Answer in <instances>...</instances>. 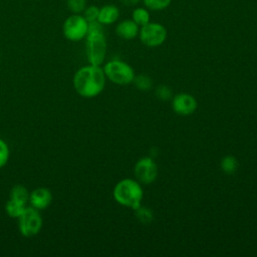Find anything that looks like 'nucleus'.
<instances>
[{
  "label": "nucleus",
  "mask_w": 257,
  "mask_h": 257,
  "mask_svg": "<svg viewBox=\"0 0 257 257\" xmlns=\"http://www.w3.org/2000/svg\"><path fill=\"white\" fill-rule=\"evenodd\" d=\"M85 38L86 56L89 64L100 65L106 53V40L102 24L97 20L88 22V31Z\"/></svg>",
  "instance_id": "obj_2"
},
{
  "label": "nucleus",
  "mask_w": 257,
  "mask_h": 257,
  "mask_svg": "<svg viewBox=\"0 0 257 257\" xmlns=\"http://www.w3.org/2000/svg\"><path fill=\"white\" fill-rule=\"evenodd\" d=\"M119 16V11L118 8L114 5H104L99 9L98 12V17L97 21L101 23L102 25H107V24H112L117 20Z\"/></svg>",
  "instance_id": "obj_12"
},
{
  "label": "nucleus",
  "mask_w": 257,
  "mask_h": 257,
  "mask_svg": "<svg viewBox=\"0 0 257 257\" xmlns=\"http://www.w3.org/2000/svg\"><path fill=\"white\" fill-rule=\"evenodd\" d=\"M98 12H99L98 7H96L94 5H90L88 7H85V9L83 10V16L88 22L95 21V20H97Z\"/></svg>",
  "instance_id": "obj_22"
},
{
  "label": "nucleus",
  "mask_w": 257,
  "mask_h": 257,
  "mask_svg": "<svg viewBox=\"0 0 257 257\" xmlns=\"http://www.w3.org/2000/svg\"><path fill=\"white\" fill-rule=\"evenodd\" d=\"M105 75L100 65L89 64L79 68L73 76L76 92L85 98L97 96L104 88Z\"/></svg>",
  "instance_id": "obj_1"
},
{
  "label": "nucleus",
  "mask_w": 257,
  "mask_h": 257,
  "mask_svg": "<svg viewBox=\"0 0 257 257\" xmlns=\"http://www.w3.org/2000/svg\"><path fill=\"white\" fill-rule=\"evenodd\" d=\"M147 8L151 10H163L167 8L172 0H143Z\"/></svg>",
  "instance_id": "obj_20"
},
{
  "label": "nucleus",
  "mask_w": 257,
  "mask_h": 257,
  "mask_svg": "<svg viewBox=\"0 0 257 257\" xmlns=\"http://www.w3.org/2000/svg\"><path fill=\"white\" fill-rule=\"evenodd\" d=\"M42 217L39 210L31 207L25 208L24 212L18 218V227L22 236L33 237L37 235L42 228Z\"/></svg>",
  "instance_id": "obj_6"
},
{
  "label": "nucleus",
  "mask_w": 257,
  "mask_h": 257,
  "mask_svg": "<svg viewBox=\"0 0 257 257\" xmlns=\"http://www.w3.org/2000/svg\"><path fill=\"white\" fill-rule=\"evenodd\" d=\"M172 107L177 114L190 115L198 107L196 98L189 93L176 94L172 100Z\"/></svg>",
  "instance_id": "obj_9"
},
{
  "label": "nucleus",
  "mask_w": 257,
  "mask_h": 257,
  "mask_svg": "<svg viewBox=\"0 0 257 257\" xmlns=\"http://www.w3.org/2000/svg\"><path fill=\"white\" fill-rule=\"evenodd\" d=\"M52 202V194L47 188H36L29 195V203L37 210L46 209Z\"/></svg>",
  "instance_id": "obj_10"
},
{
  "label": "nucleus",
  "mask_w": 257,
  "mask_h": 257,
  "mask_svg": "<svg viewBox=\"0 0 257 257\" xmlns=\"http://www.w3.org/2000/svg\"><path fill=\"white\" fill-rule=\"evenodd\" d=\"M30 193L28 190L22 185H15L10 192V199L18 201L20 203L26 204L29 201Z\"/></svg>",
  "instance_id": "obj_14"
},
{
  "label": "nucleus",
  "mask_w": 257,
  "mask_h": 257,
  "mask_svg": "<svg viewBox=\"0 0 257 257\" xmlns=\"http://www.w3.org/2000/svg\"><path fill=\"white\" fill-rule=\"evenodd\" d=\"M66 4L71 13L80 14L86 7V0H66Z\"/></svg>",
  "instance_id": "obj_19"
},
{
  "label": "nucleus",
  "mask_w": 257,
  "mask_h": 257,
  "mask_svg": "<svg viewBox=\"0 0 257 257\" xmlns=\"http://www.w3.org/2000/svg\"><path fill=\"white\" fill-rule=\"evenodd\" d=\"M133 20L141 26L150 22V13L144 8H137L133 12Z\"/></svg>",
  "instance_id": "obj_17"
},
{
  "label": "nucleus",
  "mask_w": 257,
  "mask_h": 257,
  "mask_svg": "<svg viewBox=\"0 0 257 257\" xmlns=\"http://www.w3.org/2000/svg\"><path fill=\"white\" fill-rule=\"evenodd\" d=\"M25 204L10 199L5 205V212L11 218L18 219L25 210Z\"/></svg>",
  "instance_id": "obj_13"
},
{
  "label": "nucleus",
  "mask_w": 257,
  "mask_h": 257,
  "mask_svg": "<svg viewBox=\"0 0 257 257\" xmlns=\"http://www.w3.org/2000/svg\"><path fill=\"white\" fill-rule=\"evenodd\" d=\"M112 196L116 203L136 210L141 206L144 192L140 182L133 179H123L114 186Z\"/></svg>",
  "instance_id": "obj_3"
},
{
  "label": "nucleus",
  "mask_w": 257,
  "mask_h": 257,
  "mask_svg": "<svg viewBox=\"0 0 257 257\" xmlns=\"http://www.w3.org/2000/svg\"><path fill=\"white\" fill-rule=\"evenodd\" d=\"M88 31V21L81 14L72 13L68 16L62 26V32L66 39L70 41H79L86 37Z\"/></svg>",
  "instance_id": "obj_5"
},
{
  "label": "nucleus",
  "mask_w": 257,
  "mask_h": 257,
  "mask_svg": "<svg viewBox=\"0 0 257 257\" xmlns=\"http://www.w3.org/2000/svg\"><path fill=\"white\" fill-rule=\"evenodd\" d=\"M120 1H121V3H123L126 6H133V5L138 4L140 0H120Z\"/></svg>",
  "instance_id": "obj_24"
},
{
  "label": "nucleus",
  "mask_w": 257,
  "mask_h": 257,
  "mask_svg": "<svg viewBox=\"0 0 257 257\" xmlns=\"http://www.w3.org/2000/svg\"><path fill=\"white\" fill-rule=\"evenodd\" d=\"M116 34L122 39H133L139 34V25L134 20H123L115 28Z\"/></svg>",
  "instance_id": "obj_11"
},
{
  "label": "nucleus",
  "mask_w": 257,
  "mask_h": 257,
  "mask_svg": "<svg viewBox=\"0 0 257 257\" xmlns=\"http://www.w3.org/2000/svg\"><path fill=\"white\" fill-rule=\"evenodd\" d=\"M102 69L105 77L115 84L125 85L134 81L135 71L133 67L121 60L108 61Z\"/></svg>",
  "instance_id": "obj_4"
},
{
  "label": "nucleus",
  "mask_w": 257,
  "mask_h": 257,
  "mask_svg": "<svg viewBox=\"0 0 257 257\" xmlns=\"http://www.w3.org/2000/svg\"><path fill=\"white\" fill-rule=\"evenodd\" d=\"M135 85L137 86L138 89L140 90H150L153 86V80L151 77L147 76V75H138V76H135L134 78V81Z\"/></svg>",
  "instance_id": "obj_18"
},
{
  "label": "nucleus",
  "mask_w": 257,
  "mask_h": 257,
  "mask_svg": "<svg viewBox=\"0 0 257 257\" xmlns=\"http://www.w3.org/2000/svg\"><path fill=\"white\" fill-rule=\"evenodd\" d=\"M134 172L138 182L149 185L157 179L158 167L152 158L144 157L136 163Z\"/></svg>",
  "instance_id": "obj_8"
},
{
  "label": "nucleus",
  "mask_w": 257,
  "mask_h": 257,
  "mask_svg": "<svg viewBox=\"0 0 257 257\" xmlns=\"http://www.w3.org/2000/svg\"><path fill=\"white\" fill-rule=\"evenodd\" d=\"M140 32L141 41L149 46L156 47L163 44L167 38V29L160 23L149 22L142 26Z\"/></svg>",
  "instance_id": "obj_7"
},
{
  "label": "nucleus",
  "mask_w": 257,
  "mask_h": 257,
  "mask_svg": "<svg viewBox=\"0 0 257 257\" xmlns=\"http://www.w3.org/2000/svg\"><path fill=\"white\" fill-rule=\"evenodd\" d=\"M156 95L162 100H168L172 96V90L167 85H160L156 89Z\"/></svg>",
  "instance_id": "obj_23"
},
{
  "label": "nucleus",
  "mask_w": 257,
  "mask_h": 257,
  "mask_svg": "<svg viewBox=\"0 0 257 257\" xmlns=\"http://www.w3.org/2000/svg\"><path fill=\"white\" fill-rule=\"evenodd\" d=\"M221 169L224 173L231 175L238 169V161L233 156H226L221 161Z\"/></svg>",
  "instance_id": "obj_15"
},
{
  "label": "nucleus",
  "mask_w": 257,
  "mask_h": 257,
  "mask_svg": "<svg viewBox=\"0 0 257 257\" xmlns=\"http://www.w3.org/2000/svg\"><path fill=\"white\" fill-rule=\"evenodd\" d=\"M135 211V214H136V217L137 219L139 220V222H141L142 224H145V225H148L150 224L153 219H154V216H153V213L152 211L147 208V207H144V206H140L138 207Z\"/></svg>",
  "instance_id": "obj_16"
},
{
  "label": "nucleus",
  "mask_w": 257,
  "mask_h": 257,
  "mask_svg": "<svg viewBox=\"0 0 257 257\" xmlns=\"http://www.w3.org/2000/svg\"><path fill=\"white\" fill-rule=\"evenodd\" d=\"M8 160H9V147L2 139H0V169L7 164Z\"/></svg>",
  "instance_id": "obj_21"
}]
</instances>
